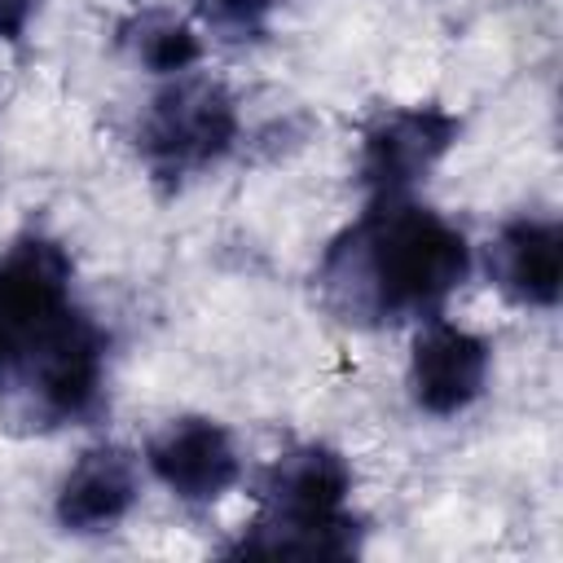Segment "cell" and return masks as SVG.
<instances>
[{
	"mask_svg": "<svg viewBox=\"0 0 563 563\" xmlns=\"http://www.w3.org/2000/svg\"><path fill=\"white\" fill-rule=\"evenodd\" d=\"M352 493V466L330 444H299L282 453L260 484V497L268 506L264 519L277 523H312L343 510Z\"/></svg>",
	"mask_w": 563,
	"mask_h": 563,
	"instance_id": "cell-7",
	"label": "cell"
},
{
	"mask_svg": "<svg viewBox=\"0 0 563 563\" xmlns=\"http://www.w3.org/2000/svg\"><path fill=\"white\" fill-rule=\"evenodd\" d=\"M497 290L519 308H554L563 286V233L554 220L519 216L497 229L488 246Z\"/></svg>",
	"mask_w": 563,
	"mask_h": 563,
	"instance_id": "cell-8",
	"label": "cell"
},
{
	"mask_svg": "<svg viewBox=\"0 0 563 563\" xmlns=\"http://www.w3.org/2000/svg\"><path fill=\"white\" fill-rule=\"evenodd\" d=\"M356 550H361V523L347 510L312 523L260 519L233 545V554H299V559H347Z\"/></svg>",
	"mask_w": 563,
	"mask_h": 563,
	"instance_id": "cell-10",
	"label": "cell"
},
{
	"mask_svg": "<svg viewBox=\"0 0 563 563\" xmlns=\"http://www.w3.org/2000/svg\"><path fill=\"white\" fill-rule=\"evenodd\" d=\"M40 0H0V40H18Z\"/></svg>",
	"mask_w": 563,
	"mask_h": 563,
	"instance_id": "cell-13",
	"label": "cell"
},
{
	"mask_svg": "<svg viewBox=\"0 0 563 563\" xmlns=\"http://www.w3.org/2000/svg\"><path fill=\"white\" fill-rule=\"evenodd\" d=\"M462 119L440 106H400L369 123L361 141V185L374 194H400L422 180L457 141Z\"/></svg>",
	"mask_w": 563,
	"mask_h": 563,
	"instance_id": "cell-4",
	"label": "cell"
},
{
	"mask_svg": "<svg viewBox=\"0 0 563 563\" xmlns=\"http://www.w3.org/2000/svg\"><path fill=\"white\" fill-rule=\"evenodd\" d=\"M233 136L238 106L229 88L211 75H176L141 123V154L158 180H185L220 163L233 150Z\"/></svg>",
	"mask_w": 563,
	"mask_h": 563,
	"instance_id": "cell-3",
	"label": "cell"
},
{
	"mask_svg": "<svg viewBox=\"0 0 563 563\" xmlns=\"http://www.w3.org/2000/svg\"><path fill=\"white\" fill-rule=\"evenodd\" d=\"M488 378V343L462 325H449L431 317L418 339H413V361H409V387L418 409L435 418L462 413Z\"/></svg>",
	"mask_w": 563,
	"mask_h": 563,
	"instance_id": "cell-6",
	"label": "cell"
},
{
	"mask_svg": "<svg viewBox=\"0 0 563 563\" xmlns=\"http://www.w3.org/2000/svg\"><path fill=\"white\" fill-rule=\"evenodd\" d=\"M136 501V466L123 449L97 444L88 449L57 493V523L66 532H106Z\"/></svg>",
	"mask_w": 563,
	"mask_h": 563,
	"instance_id": "cell-9",
	"label": "cell"
},
{
	"mask_svg": "<svg viewBox=\"0 0 563 563\" xmlns=\"http://www.w3.org/2000/svg\"><path fill=\"white\" fill-rule=\"evenodd\" d=\"M145 462L189 506L220 501L242 475V462H238V449H233L229 431L220 422H211V418L172 422L167 431H158L150 440Z\"/></svg>",
	"mask_w": 563,
	"mask_h": 563,
	"instance_id": "cell-5",
	"label": "cell"
},
{
	"mask_svg": "<svg viewBox=\"0 0 563 563\" xmlns=\"http://www.w3.org/2000/svg\"><path fill=\"white\" fill-rule=\"evenodd\" d=\"M277 0H194V13L229 44L260 40L268 31V13Z\"/></svg>",
	"mask_w": 563,
	"mask_h": 563,
	"instance_id": "cell-12",
	"label": "cell"
},
{
	"mask_svg": "<svg viewBox=\"0 0 563 563\" xmlns=\"http://www.w3.org/2000/svg\"><path fill=\"white\" fill-rule=\"evenodd\" d=\"M75 264L62 242L22 233L0 260V396L79 317L70 303Z\"/></svg>",
	"mask_w": 563,
	"mask_h": 563,
	"instance_id": "cell-2",
	"label": "cell"
},
{
	"mask_svg": "<svg viewBox=\"0 0 563 563\" xmlns=\"http://www.w3.org/2000/svg\"><path fill=\"white\" fill-rule=\"evenodd\" d=\"M471 246L435 211L378 194V202L343 229L317 268L321 303L347 325L431 321L466 282Z\"/></svg>",
	"mask_w": 563,
	"mask_h": 563,
	"instance_id": "cell-1",
	"label": "cell"
},
{
	"mask_svg": "<svg viewBox=\"0 0 563 563\" xmlns=\"http://www.w3.org/2000/svg\"><path fill=\"white\" fill-rule=\"evenodd\" d=\"M123 40L136 48L141 66H150L158 75H185L198 62V53H202L198 48V35L180 18H172L163 9H150V13L132 18L123 26Z\"/></svg>",
	"mask_w": 563,
	"mask_h": 563,
	"instance_id": "cell-11",
	"label": "cell"
}]
</instances>
